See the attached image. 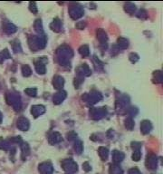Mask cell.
I'll use <instances>...</instances> for the list:
<instances>
[{
    "mask_svg": "<svg viewBox=\"0 0 163 174\" xmlns=\"http://www.w3.org/2000/svg\"><path fill=\"white\" fill-rule=\"evenodd\" d=\"M20 148H21V151H22L21 158H22V160H23V161H26V159L27 158V156L29 155V152H30V148H29L28 144L26 143V142H21Z\"/></svg>",
    "mask_w": 163,
    "mask_h": 174,
    "instance_id": "obj_21",
    "label": "cell"
},
{
    "mask_svg": "<svg viewBox=\"0 0 163 174\" xmlns=\"http://www.w3.org/2000/svg\"><path fill=\"white\" fill-rule=\"evenodd\" d=\"M50 27H51L53 31H54V32H59L61 30V27H62V22H61L58 18H55V19L52 22V24L50 25Z\"/></svg>",
    "mask_w": 163,
    "mask_h": 174,
    "instance_id": "obj_24",
    "label": "cell"
},
{
    "mask_svg": "<svg viewBox=\"0 0 163 174\" xmlns=\"http://www.w3.org/2000/svg\"><path fill=\"white\" fill-rule=\"evenodd\" d=\"M83 82H84V78L81 77V76H78L77 78L74 79V86L76 87V88H79L80 84H81Z\"/></svg>",
    "mask_w": 163,
    "mask_h": 174,
    "instance_id": "obj_40",
    "label": "cell"
},
{
    "mask_svg": "<svg viewBox=\"0 0 163 174\" xmlns=\"http://www.w3.org/2000/svg\"><path fill=\"white\" fill-rule=\"evenodd\" d=\"M3 30H4V32L6 34L12 35V34H14V33L17 32V27H16V26H14L11 22L6 21L3 24Z\"/></svg>",
    "mask_w": 163,
    "mask_h": 174,
    "instance_id": "obj_16",
    "label": "cell"
},
{
    "mask_svg": "<svg viewBox=\"0 0 163 174\" xmlns=\"http://www.w3.org/2000/svg\"><path fill=\"white\" fill-rule=\"evenodd\" d=\"M76 137H77V134L74 131H71L70 133L67 134V139L68 141H74V140H76Z\"/></svg>",
    "mask_w": 163,
    "mask_h": 174,
    "instance_id": "obj_41",
    "label": "cell"
},
{
    "mask_svg": "<svg viewBox=\"0 0 163 174\" xmlns=\"http://www.w3.org/2000/svg\"><path fill=\"white\" fill-rule=\"evenodd\" d=\"M29 8L31 10V12H33L34 14H36V13H37V8H36L35 2H30V4H29Z\"/></svg>",
    "mask_w": 163,
    "mask_h": 174,
    "instance_id": "obj_39",
    "label": "cell"
},
{
    "mask_svg": "<svg viewBox=\"0 0 163 174\" xmlns=\"http://www.w3.org/2000/svg\"><path fill=\"white\" fill-rule=\"evenodd\" d=\"M38 171L41 174H53V168L50 162H43V163L39 164Z\"/></svg>",
    "mask_w": 163,
    "mask_h": 174,
    "instance_id": "obj_12",
    "label": "cell"
},
{
    "mask_svg": "<svg viewBox=\"0 0 163 174\" xmlns=\"http://www.w3.org/2000/svg\"><path fill=\"white\" fill-rule=\"evenodd\" d=\"M0 149L4 150V151H8L10 149V143L8 140L0 138Z\"/></svg>",
    "mask_w": 163,
    "mask_h": 174,
    "instance_id": "obj_29",
    "label": "cell"
},
{
    "mask_svg": "<svg viewBox=\"0 0 163 174\" xmlns=\"http://www.w3.org/2000/svg\"><path fill=\"white\" fill-rule=\"evenodd\" d=\"M6 101L9 105H11L17 112L21 110L22 104H21V98L19 94L17 93H7L6 95Z\"/></svg>",
    "mask_w": 163,
    "mask_h": 174,
    "instance_id": "obj_3",
    "label": "cell"
},
{
    "mask_svg": "<svg viewBox=\"0 0 163 174\" xmlns=\"http://www.w3.org/2000/svg\"><path fill=\"white\" fill-rule=\"evenodd\" d=\"M76 73H77L78 76H81L83 78L84 76H90L92 74V71H91L90 67L86 64L78 66L77 68H76Z\"/></svg>",
    "mask_w": 163,
    "mask_h": 174,
    "instance_id": "obj_10",
    "label": "cell"
},
{
    "mask_svg": "<svg viewBox=\"0 0 163 174\" xmlns=\"http://www.w3.org/2000/svg\"><path fill=\"white\" fill-rule=\"evenodd\" d=\"M69 14L70 17L74 20H76L83 17V15L84 14V10L83 8V7L79 6L77 4H73L69 8Z\"/></svg>",
    "mask_w": 163,
    "mask_h": 174,
    "instance_id": "obj_5",
    "label": "cell"
},
{
    "mask_svg": "<svg viewBox=\"0 0 163 174\" xmlns=\"http://www.w3.org/2000/svg\"><path fill=\"white\" fill-rule=\"evenodd\" d=\"M98 153H99V156L101 157V159L103 161H106L108 159L109 156V150L105 147H100L98 150Z\"/></svg>",
    "mask_w": 163,
    "mask_h": 174,
    "instance_id": "obj_25",
    "label": "cell"
},
{
    "mask_svg": "<svg viewBox=\"0 0 163 174\" xmlns=\"http://www.w3.org/2000/svg\"><path fill=\"white\" fill-rule=\"evenodd\" d=\"M17 126L19 130H23V131H26L29 129V121L26 119V117H20L18 118L17 122Z\"/></svg>",
    "mask_w": 163,
    "mask_h": 174,
    "instance_id": "obj_13",
    "label": "cell"
},
{
    "mask_svg": "<svg viewBox=\"0 0 163 174\" xmlns=\"http://www.w3.org/2000/svg\"><path fill=\"white\" fill-rule=\"evenodd\" d=\"M74 150L76 151L78 154H81L83 152V150H84V146H83V143L81 141H75V144H74Z\"/></svg>",
    "mask_w": 163,
    "mask_h": 174,
    "instance_id": "obj_33",
    "label": "cell"
},
{
    "mask_svg": "<svg viewBox=\"0 0 163 174\" xmlns=\"http://www.w3.org/2000/svg\"><path fill=\"white\" fill-rule=\"evenodd\" d=\"M56 55L57 60L61 66H69L70 68V61L73 57L74 54L71 49V47L68 45H62L56 50Z\"/></svg>",
    "mask_w": 163,
    "mask_h": 174,
    "instance_id": "obj_1",
    "label": "cell"
},
{
    "mask_svg": "<svg viewBox=\"0 0 163 174\" xmlns=\"http://www.w3.org/2000/svg\"><path fill=\"white\" fill-rule=\"evenodd\" d=\"M129 114L130 115V117H133L134 115H136L138 113V110L136 109V108H130V109H129Z\"/></svg>",
    "mask_w": 163,
    "mask_h": 174,
    "instance_id": "obj_43",
    "label": "cell"
},
{
    "mask_svg": "<svg viewBox=\"0 0 163 174\" xmlns=\"http://www.w3.org/2000/svg\"><path fill=\"white\" fill-rule=\"evenodd\" d=\"M61 166L63 168V170L67 172L68 174H74L75 173L78 171V165L75 161H74L72 159H66L64 160L61 162Z\"/></svg>",
    "mask_w": 163,
    "mask_h": 174,
    "instance_id": "obj_4",
    "label": "cell"
},
{
    "mask_svg": "<svg viewBox=\"0 0 163 174\" xmlns=\"http://www.w3.org/2000/svg\"><path fill=\"white\" fill-rule=\"evenodd\" d=\"M25 93L29 96L34 97L36 96V88H26L25 90Z\"/></svg>",
    "mask_w": 163,
    "mask_h": 174,
    "instance_id": "obj_37",
    "label": "cell"
},
{
    "mask_svg": "<svg viewBox=\"0 0 163 174\" xmlns=\"http://www.w3.org/2000/svg\"><path fill=\"white\" fill-rule=\"evenodd\" d=\"M34 28H35V31L38 34H40V35L43 33V26H42V23H41V20L40 19H38V20L35 21V23H34Z\"/></svg>",
    "mask_w": 163,
    "mask_h": 174,
    "instance_id": "obj_31",
    "label": "cell"
},
{
    "mask_svg": "<svg viewBox=\"0 0 163 174\" xmlns=\"http://www.w3.org/2000/svg\"><path fill=\"white\" fill-rule=\"evenodd\" d=\"M107 113L105 108H92L90 110V116L94 120H100L103 118Z\"/></svg>",
    "mask_w": 163,
    "mask_h": 174,
    "instance_id": "obj_7",
    "label": "cell"
},
{
    "mask_svg": "<svg viewBox=\"0 0 163 174\" xmlns=\"http://www.w3.org/2000/svg\"><path fill=\"white\" fill-rule=\"evenodd\" d=\"M85 23L84 22H78L77 25H76V27L78 29H84L85 27Z\"/></svg>",
    "mask_w": 163,
    "mask_h": 174,
    "instance_id": "obj_45",
    "label": "cell"
},
{
    "mask_svg": "<svg viewBox=\"0 0 163 174\" xmlns=\"http://www.w3.org/2000/svg\"><path fill=\"white\" fill-rule=\"evenodd\" d=\"M154 76V82L156 83H161L162 82V74L160 71H156L153 74Z\"/></svg>",
    "mask_w": 163,
    "mask_h": 174,
    "instance_id": "obj_36",
    "label": "cell"
},
{
    "mask_svg": "<svg viewBox=\"0 0 163 174\" xmlns=\"http://www.w3.org/2000/svg\"><path fill=\"white\" fill-rule=\"evenodd\" d=\"M45 113V107L43 105H34L31 108V113L33 114L34 118L39 117Z\"/></svg>",
    "mask_w": 163,
    "mask_h": 174,
    "instance_id": "obj_15",
    "label": "cell"
},
{
    "mask_svg": "<svg viewBox=\"0 0 163 174\" xmlns=\"http://www.w3.org/2000/svg\"><path fill=\"white\" fill-rule=\"evenodd\" d=\"M124 157H125L124 153H122L121 151H119L117 150L113 151L112 153V159L113 164H118L119 165L120 162L123 161Z\"/></svg>",
    "mask_w": 163,
    "mask_h": 174,
    "instance_id": "obj_14",
    "label": "cell"
},
{
    "mask_svg": "<svg viewBox=\"0 0 163 174\" xmlns=\"http://www.w3.org/2000/svg\"><path fill=\"white\" fill-rule=\"evenodd\" d=\"M48 62V59L46 57H41L37 61L34 63L35 70L39 74H45V64Z\"/></svg>",
    "mask_w": 163,
    "mask_h": 174,
    "instance_id": "obj_8",
    "label": "cell"
},
{
    "mask_svg": "<svg viewBox=\"0 0 163 174\" xmlns=\"http://www.w3.org/2000/svg\"><path fill=\"white\" fill-rule=\"evenodd\" d=\"M79 53L82 54V56L84 57H86L90 54V51H89V47L87 45H82L80 48H79Z\"/></svg>",
    "mask_w": 163,
    "mask_h": 174,
    "instance_id": "obj_30",
    "label": "cell"
},
{
    "mask_svg": "<svg viewBox=\"0 0 163 174\" xmlns=\"http://www.w3.org/2000/svg\"><path fill=\"white\" fill-rule=\"evenodd\" d=\"M82 98H83V100L85 103L93 105H95L97 102L101 101L103 99V96H102V95L100 93H98V92H93L91 94H85V95H84Z\"/></svg>",
    "mask_w": 163,
    "mask_h": 174,
    "instance_id": "obj_6",
    "label": "cell"
},
{
    "mask_svg": "<svg viewBox=\"0 0 163 174\" xmlns=\"http://www.w3.org/2000/svg\"><path fill=\"white\" fill-rule=\"evenodd\" d=\"M48 141L50 144H56L59 143L60 141H62V136L59 132H52L51 134L48 136Z\"/></svg>",
    "mask_w": 163,
    "mask_h": 174,
    "instance_id": "obj_18",
    "label": "cell"
},
{
    "mask_svg": "<svg viewBox=\"0 0 163 174\" xmlns=\"http://www.w3.org/2000/svg\"><path fill=\"white\" fill-rule=\"evenodd\" d=\"M22 74H23L24 76L28 77V76L31 75L32 70H31V68H30L28 65H23V66H22Z\"/></svg>",
    "mask_w": 163,
    "mask_h": 174,
    "instance_id": "obj_32",
    "label": "cell"
},
{
    "mask_svg": "<svg viewBox=\"0 0 163 174\" xmlns=\"http://www.w3.org/2000/svg\"><path fill=\"white\" fill-rule=\"evenodd\" d=\"M9 58H10V54H9V51L7 48L0 52V64H2L3 62L8 60Z\"/></svg>",
    "mask_w": 163,
    "mask_h": 174,
    "instance_id": "obj_27",
    "label": "cell"
},
{
    "mask_svg": "<svg viewBox=\"0 0 163 174\" xmlns=\"http://www.w3.org/2000/svg\"><path fill=\"white\" fill-rule=\"evenodd\" d=\"M11 46H12V49L15 53L17 52H21L22 51V48H21V44H20V42L18 40H13L11 42Z\"/></svg>",
    "mask_w": 163,
    "mask_h": 174,
    "instance_id": "obj_26",
    "label": "cell"
},
{
    "mask_svg": "<svg viewBox=\"0 0 163 174\" xmlns=\"http://www.w3.org/2000/svg\"><path fill=\"white\" fill-rule=\"evenodd\" d=\"M152 129V124L151 122L148 120H144L140 123V130L143 134H148Z\"/></svg>",
    "mask_w": 163,
    "mask_h": 174,
    "instance_id": "obj_19",
    "label": "cell"
},
{
    "mask_svg": "<svg viewBox=\"0 0 163 174\" xmlns=\"http://www.w3.org/2000/svg\"><path fill=\"white\" fill-rule=\"evenodd\" d=\"M146 166L148 169L150 170H154L157 168L158 166V159H157V156L155 154H150L148 155L146 159Z\"/></svg>",
    "mask_w": 163,
    "mask_h": 174,
    "instance_id": "obj_11",
    "label": "cell"
},
{
    "mask_svg": "<svg viewBox=\"0 0 163 174\" xmlns=\"http://www.w3.org/2000/svg\"><path fill=\"white\" fill-rule=\"evenodd\" d=\"M124 9H125V11H126L127 13L132 15V14H134V12H135V10H136V7H135V5H133L132 3H127V4H125V6H124Z\"/></svg>",
    "mask_w": 163,
    "mask_h": 174,
    "instance_id": "obj_28",
    "label": "cell"
},
{
    "mask_svg": "<svg viewBox=\"0 0 163 174\" xmlns=\"http://www.w3.org/2000/svg\"><path fill=\"white\" fill-rule=\"evenodd\" d=\"M124 122H125V127L127 129H129V130H132L133 129V127H134V122H133V120H132L131 117H128Z\"/></svg>",
    "mask_w": 163,
    "mask_h": 174,
    "instance_id": "obj_34",
    "label": "cell"
},
{
    "mask_svg": "<svg viewBox=\"0 0 163 174\" xmlns=\"http://www.w3.org/2000/svg\"><path fill=\"white\" fill-rule=\"evenodd\" d=\"M141 158V152H140V149L134 150L133 153H132V160L135 161H139Z\"/></svg>",
    "mask_w": 163,
    "mask_h": 174,
    "instance_id": "obj_35",
    "label": "cell"
},
{
    "mask_svg": "<svg viewBox=\"0 0 163 174\" xmlns=\"http://www.w3.org/2000/svg\"><path fill=\"white\" fill-rule=\"evenodd\" d=\"M116 46L118 47V49L120 50V49H126L128 46H129V41L126 39V38H124V37H119L118 38V40H117V44H116Z\"/></svg>",
    "mask_w": 163,
    "mask_h": 174,
    "instance_id": "obj_22",
    "label": "cell"
},
{
    "mask_svg": "<svg viewBox=\"0 0 163 174\" xmlns=\"http://www.w3.org/2000/svg\"><path fill=\"white\" fill-rule=\"evenodd\" d=\"M97 38L100 42V44L102 46L103 50L107 49V41H108V37L107 34L105 33V31L103 29H98L97 30Z\"/></svg>",
    "mask_w": 163,
    "mask_h": 174,
    "instance_id": "obj_9",
    "label": "cell"
},
{
    "mask_svg": "<svg viewBox=\"0 0 163 174\" xmlns=\"http://www.w3.org/2000/svg\"><path fill=\"white\" fill-rule=\"evenodd\" d=\"M83 169L86 172H89V171L92 170V168H91V166L89 164V162H84V163L83 164Z\"/></svg>",
    "mask_w": 163,
    "mask_h": 174,
    "instance_id": "obj_42",
    "label": "cell"
},
{
    "mask_svg": "<svg viewBox=\"0 0 163 174\" xmlns=\"http://www.w3.org/2000/svg\"><path fill=\"white\" fill-rule=\"evenodd\" d=\"M1 121H2V114L0 113V122H1Z\"/></svg>",
    "mask_w": 163,
    "mask_h": 174,
    "instance_id": "obj_46",
    "label": "cell"
},
{
    "mask_svg": "<svg viewBox=\"0 0 163 174\" xmlns=\"http://www.w3.org/2000/svg\"><path fill=\"white\" fill-rule=\"evenodd\" d=\"M128 174H140V171L138 170L137 168H132V169H130Z\"/></svg>",
    "mask_w": 163,
    "mask_h": 174,
    "instance_id": "obj_44",
    "label": "cell"
},
{
    "mask_svg": "<svg viewBox=\"0 0 163 174\" xmlns=\"http://www.w3.org/2000/svg\"><path fill=\"white\" fill-rule=\"evenodd\" d=\"M65 98H66V92L61 90L58 93H56V94L53 95V104H54V105H59V104H61Z\"/></svg>",
    "mask_w": 163,
    "mask_h": 174,
    "instance_id": "obj_17",
    "label": "cell"
},
{
    "mask_svg": "<svg viewBox=\"0 0 163 174\" xmlns=\"http://www.w3.org/2000/svg\"><path fill=\"white\" fill-rule=\"evenodd\" d=\"M109 174H123V171L118 164H111L109 168Z\"/></svg>",
    "mask_w": 163,
    "mask_h": 174,
    "instance_id": "obj_23",
    "label": "cell"
},
{
    "mask_svg": "<svg viewBox=\"0 0 163 174\" xmlns=\"http://www.w3.org/2000/svg\"><path fill=\"white\" fill-rule=\"evenodd\" d=\"M53 85L55 89H62L64 85V79L59 75L54 76L53 80Z\"/></svg>",
    "mask_w": 163,
    "mask_h": 174,
    "instance_id": "obj_20",
    "label": "cell"
},
{
    "mask_svg": "<svg viewBox=\"0 0 163 174\" xmlns=\"http://www.w3.org/2000/svg\"><path fill=\"white\" fill-rule=\"evenodd\" d=\"M28 44L34 52H36L39 49H43L46 44V37L44 35H38V36H31L28 39Z\"/></svg>",
    "mask_w": 163,
    "mask_h": 174,
    "instance_id": "obj_2",
    "label": "cell"
},
{
    "mask_svg": "<svg viewBox=\"0 0 163 174\" xmlns=\"http://www.w3.org/2000/svg\"><path fill=\"white\" fill-rule=\"evenodd\" d=\"M129 59L131 63H136L139 60V55L135 53H131L129 55Z\"/></svg>",
    "mask_w": 163,
    "mask_h": 174,
    "instance_id": "obj_38",
    "label": "cell"
}]
</instances>
